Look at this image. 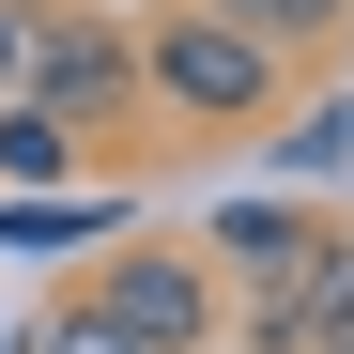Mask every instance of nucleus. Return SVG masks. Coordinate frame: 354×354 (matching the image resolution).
Returning a JSON list of instances; mask_svg holds the SVG:
<instances>
[{
  "label": "nucleus",
  "mask_w": 354,
  "mask_h": 354,
  "mask_svg": "<svg viewBox=\"0 0 354 354\" xmlns=\"http://www.w3.org/2000/svg\"><path fill=\"white\" fill-rule=\"evenodd\" d=\"M277 77H292V62H277L262 31H231L216 0H169V16L139 31V93L169 108V124H262Z\"/></svg>",
  "instance_id": "obj_1"
},
{
  "label": "nucleus",
  "mask_w": 354,
  "mask_h": 354,
  "mask_svg": "<svg viewBox=\"0 0 354 354\" xmlns=\"http://www.w3.org/2000/svg\"><path fill=\"white\" fill-rule=\"evenodd\" d=\"M16 93L46 108V124L108 139V124H124V93H139V31L93 16V0H31V62H16Z\"/></svg>",
  "instance_id": "obj_2"
},
{
  "label": "nucleus",
  "mask_w": 354,
  "mask_h": 354,
  "mask_svg": "<svg viewBox=\"0 0 354 354\" xmlns=\"http://www.w3.org/2000/svg\"><path fill=\"white\" fill-rule=\"evenodd\" d=\"M93 308L124 324V339H154V354H201V339H216V262H201V247H139V231H124V247L93 262Z\"/></svg>",
  "instance_id": "obj_3"
},
{
  "label": "nucleus",
  "mask_w": 354,
  "mask_h": 354,
  "mask_svg": "<svg viewBox=\"0 0 354 354\" xmlns=\"http://www.w3.org/2000/svg\"><path fill=\"white\" fill-rule=\"evenodd\" d=\"M77 169V124H46L31 93H0V185H62Z\"/></svg>",
  "instance_id": "obj_4"
},
{
  "label": "nucleus",
  "mask_w": 354,
  "mask_h": 354,
  "mask_svg": "<svg viewBox=\"0 0 354 354\" xmlns=\"http://www.w3.org/2000/svg\"><path fill=\"white\" fill-rule=\"evenodd\" d=\"M0 247H124L108 201H0Z\"/></svg>",
  "instance_id": "obj_5"
},
{
  "label": "nucleus",
  "mask_w": 354,
  "mask_h": 354,
  "mask_svg": "<svg viewBox=\"0 0 354 354\" xmlns=\"http://www.w3.org/2000/svg\"><path fill=\"white\" fill-rule=\"evenodd\" d=\"M216 16H231V31H262L277 62H292V46H339V31H354V0H216Z\"/></svg>",
  "instance_id": "obj_6"
},
{
  "label": "nucleus",
  "mask_w": 354,
  "mask_h": 354,
  "mask_svg": "<svg viewBox=\"0 0 354 354\" xmlns=\"http://www.w3.org/2000/svg\"><path fill=\"white\" fill-rule=\"evenodd\" d=\"M216 247L247 262V277H277V262H308V216H292V201H231V216H216Z\"/></svg>",
  "instance_id": "obj_7"
},
{
  "label": "nucleus",
  "mask_w": 354,
  "mask_h": 354,
  "mask_svg": "<svg viewBox=\"0 0 354 354\" xmlns=\"http://www.w3.org/2000/svg\"><path fill=\"white\" fill-rule=\"evenodd\" d=\"M31 354H154V339H124V324H108V308H93V292H62V308H46V324H31Z\"/></svg>",
  "instance_id": "obj_8"
},
{
  "label": "nucleus",
  "mask_w": 354,
  "mask_h": 354,
  "mask_svg": "<svg viewBox=\"0 0 354 354\" xmlns=\"http://www.w3.org/2000/svg\"><path fill=\"white\" fill-rule=\"evenodd\" d=\"M339 154H354V108H324V124H292V139H277L292 185H308V169H339Z\"/></svg>",
  "instance_id": "obj_9"
},
{
  "label": "nucleus",
  "mask_w": 354,
  "mask_h": 354,
  "mask_svg": "<svg viewBox=\"0 0 354 354\" xmlns=\"http://www.w3.org/2000/svg\"><path fill=\"white\" fill-rule=\"evenodd\" d=\"M16 62H31V0H0V93H16Z\"/></svg>",
  "instance_id": "obj_10"
}]
</instances>
